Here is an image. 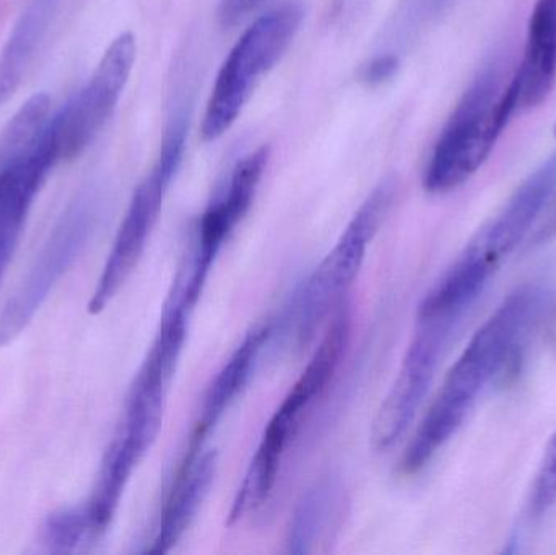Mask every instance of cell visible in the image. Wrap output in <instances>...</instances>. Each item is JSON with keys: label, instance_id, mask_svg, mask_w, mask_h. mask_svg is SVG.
Segmentation results:
<instances>
[{"label": "cell", "instance_id": "6da1fadb", "mask_svg": "<svg viewBox=\"0 0 556 555\" xmlns=\"http://www.w3.org/2000/svg\"><path fill=\"white\" fill-rule=\"evenodd\" d=\"M544 292L522 286L509 293L483 323L444 378L430 409L402 458V471L415 475L430 465L466 422L483 391L502 375L538 319Z\"/></svg>", "mask_w": 556, "mask_h": 555}, {"label": "cell", "instance_id": "ffe728a7", "mask_svg": "<svg viewBox=\"0 0 556 555\" xmlns=\"http://www.w3.org/2000/svg\"><path fill=\"white\" fill-rule=\"evenodd\" d=\"M84 504L61 508L49 515L45 524V544L52 553H75L100 538Z\"/></svg>", "mask_w": 556, "mask_h": 555}, {"label": "cell", "instance_id": "8fae6325", "mask_svg": "<svg viewBox=\"0 0 556 555\" xmlns=\"http://www.w3.org/2000/svg\"><path fill=\"white\" fill-rule=\"evenodd\" d=\"M94 218L97 209L90 195H80L68 205L28 274L0 313V348L12 344L28 328L52 287L84 250L93 230Z\"/></svg>", "mask_w": 556, "mask_h": 555}, {"label": "cell", "instance_id": "4fadbf2b", "mask_svg": "<svg viewBox=\"0 0 556 555\" xmlns=\"http://www.w3.org/2000/svg\"><path fill=\"white\" fill-rule=\"evenodd\" d=\"M59 160L48 133L35 149L0 168V283L12 263L33 201Z\"/></svg>", "mask_w": 556, "mask_h": 555}, {"label": "cell", "instance_id": "9c48e42d", "mask_svg": "<svg viewBox=\"0 0 556 555\" xmlns=\"http://www.w3.org/2000/svg\"><path fill=\"white\" fill-rule=\"evenodd\" d=\"M136 55V36L130 31L117 36L87 85L49 119L48 134L61 162L77 159L110 119L132 74Z\"/></svg>", "mask_w": 556, "mask_h": 555}, {"label": "cell", "instance_id": "7402d4cb", "mask_svg": "<svg viewBox=\"0 0 556 555\" xmlns=\"http://www.w3.org/2000/svg\"><path fill=\"white\" fill-rule=\"evenodd\" d=\"M263 2L264 0H220L218 16H220L222 25L225 28L238 25L241 20L247 18Z\"/></svg>", "mask_w": 556, "mask_h": 555}, {"label": "cell", "instance_id": "3957f363", "mask_svg": "<svg viewBox=\"0 0 556 555\" xmlns=\"http://www.w3.org/2000/svg\"><path fill=\"white\" fill-rule=\"evenodd\" d=\"M350 319L346 313H339L327 329L319 348L307 362L301 377L281 401L274 414L263 440L251 459L243 484L228 515V525H235L256 512L273 494L280 472L281 462L294 433L300 429L304 414L311 404L323 396L342 361L349 341Z\"/></svg>", "mask_w": 556, "mask_h": 555}, {"label": "cell", "instance_id": "44dd1931", "mask_svg": "<svg viewBox=\"0 0 556 555\" xmlns=\"http://www.w3.org/2000/svg\"><path fill=\"white\" fill-rule=\"evenodd\" d=\"M556 505V433L545 449L526 501L525 518L529 525L544 520Z\"/></svg>", "mask_w": 556, "mask_h": 555}, {"label": "cell", "instance_id": "2e32d148", "mask_svg": "<svg viewBox=\"0 0 556 555\" xmlns=\"http://www.w3.org/2000/svg\"><path fill=\"white\" fill-rule=\"evenodd\" d=\"M274 336L273 326H261L248 332L237 351L228 358L227 364L218 371L217 377L212 381L205 393L202 403L201 414L189 443V453L199 452L204 449V440L212 432L215 426L220 422L222 417L230 409L231 404L243 393L247 384L250 383L261 354L266 349L267 342Z\"/></svg>", "mask_w": 556, "mask_h": 555}, {"label": "cell", "instance_id": "5bb4252c", "mask_svg": "<svg viewBox=\"0 0 556 555\" xmlns=\"http://www.w3.org/2000/svg\"><path fill=\"white\" fill-rule=\"evenodd\" d=\"M215 472H217V453L205 449L195 453H186L169 491L159 531L149 553H169L182 540L211 492Z\"/></svg>", "mask_w": 556, "mask_h": 555}, {"label": "cell", "instance_id": "cb8c5ba5", "mask_svg": "<svg viewBox=\"0 0 556 555\" xmlns=\"http://www.w3.org/2000/svg\"><path fill=\"white\" fill-rule=\"evenodd\" d=\"M541 234L544 235L545 238H554L556 237V198L552 199L551 204L545 209L544 215L541 218Z\"/></svg>", "mask_w": 556, "mask_h": 555}, {"label": "cell", "instance_id": "52a82bcc", "mask_svg": "<svg viewBox=\"0 0 556 555\" xmlns=\"http://www.w3.org/2000/svg\"><path fill=\"white\" fill-rule=\"evenodd\" d=\"M188 117L178 114L166 129L162 150L149 175L140 181L130 199L129 209L114 238L110 256L98 279L97 289L88 303V313L98 315L119 293L142 260L153 227L162 212L166 192L181 166L185 155Z\"/></svg>", "mask_w": 556, "mask_h": 555}, {"label": "cell", "instance_id": "5b68a950", "mask_svg": "<svg viewBox=\"0 0 556 555\" xmlns=\"http://www.w3.org/2000/svg\"><path fill=\"white\" fill-rule=\"evenodd\" d=\"M304 18L300 2H287L260 16L231 49L218 72L205 108L202 137L207 142L224 136L256 90L293 42Z\"/></svg>", "mask_w": 556, "mask_h": 555}, {"label": "cell", "instance_id": "ac0fdd59", "mask_svg": "<svg viewBox=\"0 0 556 555\" xmlns=\"http://www.w3.org/2000/svg\"><path fill=\"white\" fill-rule=\"evenodd\" d=\"M342 495L332 481L319 482L303 495L294 508L288 528L287 544L291 554L313 553L324 534L329 533L339 515Z\"/></svg>", "mask_w": 556, "mask_h": 555}, {"label": "cell", "instance_id": "9a60e30c", "mask_svg": "<svg viewBox=\"0 0 556 555\" xmlns=\"http://www.w3.org/2000/svg\"><path fill=\"white\" fill-rule=\"evenodd\" d=\"M513 81L519 110H534L551 97L556 84V0H535L525 54Z\"/></svg>", "mask_w": 556, "mask_h": 555}, {"label": "cell", "instance_id": "603a6c76", "mask_svg": "<svg viewBox=\"0 0 556 555\" xmlns=\"http://www.w3.org/2000/svg\"><path fill=\"white\" fill-rule=\"evenodd\" d=\"M399 61L395 55H382V58L375 59L368 67L365 68L363 78L369 84H381L388 80L395 71H397Z\"/></svg>", "mask_w": 556, "mask_h": 555}, {"label": "cell", "instance_id": "484cf974", "mask_svg": "<svg viewBox=\"0 0 556 555\" xmlns=\"http://www.w3.org/2000/svg\"><path fill=\"white\" fill-rule=\"evenodd\" d=\"M555 136H556V126H555Z\"/></svg>", "mask_w": 556, "mask_h": 555}, {"label": "cell", "instance_id": "7c38bea8", "mask_svg": "<svg viewBox=\"0 0 556 555\" xmlns=\"http://www.w3.org/2000/svg\"><path fill=\"white\" fill-rule=\"evenodd\" d=\"M269 162V149L261 147L244 156L231 172L224 194L202 215L189 270L176 280L175 289L194 308L201 299L212 266L237 225L253 205L254 195Z\"/></svg>", "mask_w": 556, "mask_h": 555}, {"label": "cell", "instance_id": "30bf717a", "mask_svg": "<svg viewBox=\"0 0 556 555\" xmlns=\"http://www.w3.org/2000/svg\"><path fill=\"white\" fill-rule=\"evenodd\" d=\"M459 326L443 316H417L401 370L372 424V445L379 452L392 449L414 422Z\"/></svg>", "mask_w": 556, "mask_h": 555}, {"label": "cell", "instance_id": "d4e9b609", "mask_svg": "<svg viewBox=\"0 0 556 555\" xmlns=\"http://www.w3.org/2000/svg\"><path fill=\"white\" fill-rule=\"evenodd\" d=\"M438 3L444 2V0H437Z\"/></svg>", "mask_w": 556, "mask_h": 555}, {"label": "cell", "instance_id": "277c9868", "mask_svg": "<svg viewBox=\"0 0 556 555\" xmlns=\"http://www.w3.org/2000/svg\"><path fill=\"white\" fill-rule=\"evenodd\" d=\"M397 186L386 179L353 215L336 247L300 287L281 321V335L293 348L313 341L317 329L352 287L366 250L391 211Z\"/></svg>", "mask_w": 556, "mask_h": 555}, {"label": "cell", "instance_id": "8992f818", "mask_svg": "<svg viewBox=\"0 0 556 555\" xmlns=\"http://www.w3.org/2000/svg\"><path fill=\"white\" fill-rule=\"evenodd\" d=\"M556 194V153L548 156L518 186L506 204L477 231L463 253L446 269L447 276L469 292L482 295L490 279L519 244Z\"/></svg>", "mask_w": 556, "mask_h": 555}, {"label": "cell", "instance_id": "ba28073f", "mask_svg": "<svg viewBox=\"0 0 556 555\" xmlns=\"http://www.w3.org/2000/svg\"><path fill=\"white\" fill-rule=\"evenodd\" d=\"M189 316L185 306L166 303L155 341L130 388L123 426L111 443L136 468L162 430L166 398L188 338Z\"/></svg>", "mask_w": 556, "mask_h": 555}, {"label": "cell", "instance_id": "7a4b0ae2", "mask_svg": "<svg viewBox=\"0 0 556 555\" xmlns=\"http://www.w3.org/2000/svg\"><path fill=\"white\" fill-rule=\"evenodd\" d=\"M519 110L515 81H503L498 62L473 78L460 98L425 173V188L444 194L469 181L489 160L513 114Z\"/></svg>", "mask_w": 556, "mask_h": 555}, {"label": "cell", "instance_id": "e0dca14e", "mask_svg": "<svg viewBox=\"0 0 556 555\" xmlns=\"http://www.w3.org/2000/svg\"><path fill=\"white\" fill-rule=\"evenodd\" d=\"M59 0H31L13 28L0 58V106L15 94L48 33Z\"/></svg>", "mask_w": 556, "mask_h": 555}, {"label": "cell", "instance_id": "d6986e66", "mask_svg": "<svg viewBox=\"0 0 556 555\" xmlns=\"http://www.w3.org/2000/svg\"><path fill=\"white\" fill-rule=\"evenodd\" d=\"M51 100L46 93L29 98L0 136V168L35 149L49 123Z\"/></svg>", "mask_w": 556, "mask_h": 555}]
</instances>
